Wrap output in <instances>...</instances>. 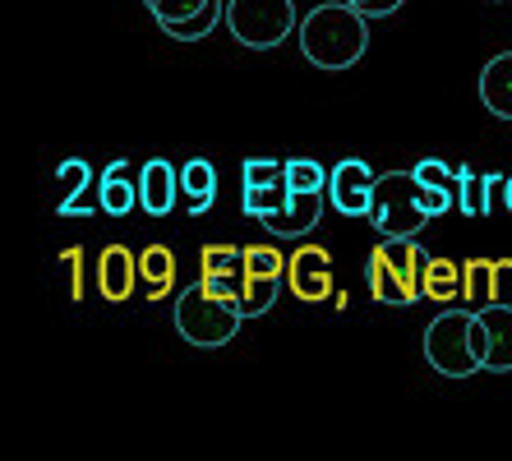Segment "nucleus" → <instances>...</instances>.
I'll return each instance as SVG.
<instances>
[{"label":"nucleus","mask_w":512,"mask_h":461,"mask_svg":"<svg viewBox=\"0 0 512 461\" xmlns=\"http://www.w3.org/2000/svg\"><path fill=\"white\" fill-rule=\"evenodd\" d=\"M176 286V254L167 245H148L139 254V291L143 300H167Z\"/></svg>","instance_id":"nucleus-17"},{"label":"nucleus","mask_w":512,"mask_h":461,"mask_svg":"<svg viewBox=\"0 0 512 461\" xmlns=\"http://www.w3.org/2000/svg\"><path fill=\"white\" fill-rule=\"evenodd\" d=\"M365 286H370V296L379 300V305H393V309L411 305V296H406V286H402V277H397V268H393V259H388V245H383V240L370 249Z\"/></svg>","instance_id":"nucleus-15"},{"label":"nucleus","mask_w":512,"mask_h":461,"mask_svg":"<svg viewBox=\"0 0 512 461\" xmlns=\"http://www.w3.org/2000/svg\"><path fill=\"white\" fill-rule=\"evenodd\" d=\"M93 282H97V296L107 300V305L134 300V291H139V259H134V249H125V245L102 249L93 268Z\"/></svg>","instance_id":"nucleus-8"},{"label":"nucleus","mask_w":512,"mask_h":461,"mask_svg":"<svg viewBox=\"0 0 512 461\" xmlns=\"http://www.w3.org/2000/svg\"><path fill=\"white\" fill-rule=\"evenodd\" d=\"M411 171H416V180L425 185L429 217H443L448 208H457V166H448L443 157H420Z\"/></svg>","instance_id":"nucleus-13"},{"label":"nucleus","mask_w":512,"mask_h":461,"mask_svg":"<svg viewBox=\"0 0 512 461\" xmlns=\"http://www.w3.org/2000/svg\"><path fill=\"white\" fill-rule=\"evenodd\" d=\"M323 217V190H310V194H291V203L286 208H277V213L263 217V231L273 240H305L319 226Z\"/></svg>","instance_id":"nucleus-10"},{"label":"nucleus","mask_w":512,"mask_h":461,"mask_svg":"<svg viewBox=\"0 0 512 461\" xmlns=\"http://www.w3.org/2000/svg\"><path fill=\"white\" fill-rule=\"evenodd\" d=\"M286 277H254L250 272V286H245V300H240V314L245 319H259V314H268V309L277 305V296H282Z\"/></svg>","instance_id":"nucleus-24"},{"label":"nucleus","mask_w":512,"mask_h":461,"mask_svg":"<svg viewBox=\"0 0 512 461\" xmlns=\"http://www.w3.org/2000/svg\"><path fill=\"white\" fill-rule=\"evenodd\" d=\"M351 5H356V10H365V5H374V0H351Z\"/></svg>","instance_id":"nucleus-36"},{"label":"nucleus","mask_w":512,"mask_h":461,"mask_svg":"<svg viewBox=\"0 0 512 461\" xmlns=\"http://www.w3.org/2000/svg\"><path fill=\"white\" fill-rule=\"evenodd\" d=\"M328 199L342 217H370L374 203V185H379V171H374L365 157H342L337 166H328Z\"/></svg>","instance_id":"nucleus-6"},{"label":"nucleus","mask_w":512,"mask_h":461,"mask_svg":"<svg viewBox=\"0 0 512 461\" xmlns=\"http://www.w3.org/2000/svg\"><path fill=\"white\" fill-rule=\"evenodd\" d=\"M60 263L70 268V300H79V296H84V268H79V263H84V249H65V254H60Z\"/></svg>","instance_id":"nucleus-32"},{"label":"nucleus","mask_w":512,"mask_h":461,"mask_svg":"<svg viewBox=\"0 0 512 461\" xmlns=\"http://www.w3.org/2000/svg\"><path fill=\"white\" fill-rule=\"evenodd\" d=\"M462 300L471 309L494 305V259H466L462 263Z\"/></svg>","instance_id":"nucleus-22"},{"label":"nucleus","mask_w":512,"mask_h":461,"mask_svg":"<svg viewBox=\"0 0 512 461\" xmlns=\"http://www.w3.org/2000/svg\"><path fill=\"white\" fill-rule=\"evenodd\" d=\"M180 194H190V217H203L217 203V166L208 157H190L180 166Z\"/></svg>","instance_id":"nucleus-18"},{"label":"nucleus","mask_w":512,"mask_h":461,"mask_svg":"<svg viewBox=\"0 0 512 461\" xmlns=\"http://www.w3.org/2000/svg\"><path fill=\"white\" fill-rule=\"evenodd\" d=\"M383 245H388V259H393L397 277H402L406 296L420 300V296H425V263H429V254L416 245V236H411V240H383Z\"/></svg>","instance_id":"nucleus-19"},{"label":"nucleus","mask_w":512,"mask_h":461,"mask_svg":"<svg viewBox=\"0 0 512 461\" xmlns=\"http://www.w3.org/2000/svg\"><path fill=\"white\" fill-rule=\"evenodd\" d=\"M425 296L434 305H448V300L462 296V263L443 259V254H429L425 263Z\"/></svg>","instance_id":"nucleus-20"},{"label":"nucleus","mask_w":512,"mask_h":461,"mask_svg":"<svg viewBox=\"0 0 512 461\" xmlns=\"http://www.w3.org/2000/svg\"><path fill=\"white\" fill-rule=\"evenodd\" d=\"M494 300L512 305V259H494Z\"/></svg>","instance_id":"nucleus-33"},{"label":"nucleus","mask_w":512,"mask_h":461,"mask_svg":"<svg viewBox=\"0 0 512 461\" xmlns=\"http://www.w3.org/2000/svg\"><path fill=\"white\" fill-rule=\"evenodd\" d=\"M328 176L333 171H323V162H314V157H286V185L296 194L328 190Z\"/></svg>","instance_id":"nucleus-25"},{"label":"nucleus","mask_w":512,"mask_h":461,"mask_svg":"<svg viewBox=\"0 0 512 461\" xmlns=\"http://www.w3.org/2000/svg\"><path fill=\"white\" fill-rule=\"evenodd\" d=\"M227 28L240 47L273 51L300 28L296 0H227Z\"/></svg>","instance_id":"nucleus-5"},{"label":"nucleus","mask_w":512,"mask_h":461,"mask_svg":"<svg viewBox=\"0 0 512 461\" xmlns=\"http://www.w3.org/2000/svg\"><path fill=\"white\" fill-rule=\"evenodd\" d=\"M93 166L84 162V157H65V162L56 166V185H60V203L56 208H70V203H79V199H93Z\"/></svg>","instance_id":"nucleus-21"},{"label":"nucleus","mask_w":512,"mask_h":461,"mask_svg":"<svg viewBox=\"0 0 512 461\" xmlns=\"http://www.w3.org/2000/svg\"><path fill=\"white\" fill-rule=\"evenodd\" d=\"M245 268L254 277H286V259L277 254V245H250L245 249Z\"/></svg>","instance_id":"nucleus-29"},{"label":"nucleus","mask_w":512,"mask_h":461,"mask_svg":"<svg viewBox=\"0 0 512 461\" xmlns=\"http://www.w3.org/2000/svg\"><path fill=\"white\" fill-rule=\"evenodd\" d=\"M503 203H508V213H512V176L503 180Z\"/></svg>","instance_id":"nucleus-35"},{"label":"nucleus","mask_w":512,"mask_h":461,"mask_svg":"<svg viewBox=\"0 0 512 461\" xmlns=\"http://www.w3.org/2000/svg\"><path fill=\"white\" fill-rule=\"evenodd\" d=\"M485 351H489L485 319L471 305L443 309L439 319L425 328V360L443 379H471V374H480L485 369Z\"/></svg>","instance_id":"nucleus-2"},{"label":"nucleus","mask_w":512,"mask_h":461,"mask_svg":"<svg viewBox=\"0 0 512 461\" xmlns=\"http://www.w3.org/2000/svg\"><path fill=\"white\" fill-rule=\"evenodd\" d=\"M300 51L319 70H351L370 51V14H360L351 0H323L296 28Z\"/></svg>","instance_id":"nucleus-1"},{"label":"nucleus","mask_w":512,"mask_h":461,"mask_svg":"<svg viewBox=\"0 0 512 461\" xmlns=\"http://www.w3.org/2000/svg\"><path fill=\"white\" fill-rule=\"evenodd\" d=\"M370 222L383 240H411L416 231H425L429 203H425V185L416 180V171H383L379 185H374Z\"/></svg>","instance_id":"nucleus-3"},{"label":"nucleus","mask_w":512,"mask_h":461,"mask_svg":"<svg viewBox=\"0 0 512 461\" xmlns=\"http://www.w3.org/2000/svg\"><path fill=\"white\" fill-rule=\"evenodd\" d=\"M240 323H245V314L231 300L213 296L203 282L185 286L176 296V332L190 346H199V351H217V346L236 342Z\"/></svg>","instance_id":"nucleus-4"},{"label":"nucleus","mask_w":512,"mask_h":461,"mask_svg":"<svg viewBox=\"0 0 512 461\" xmlns=\"http://www.w3.org/2000/svg\"><path fill=\"white\" fill-rule=\"evenodd\" d=\"M213 296L231 300V305L240 309V300H245V286H250V268L245 263H236V268H222V272H208V277H199Z\"/></svg>","instance_id":"nucleus-26"},{"label":"nucleus","mask_w":512,"mask_h":461,"mask_svg":"<svg viewBox=\"0 0 512 461\" xmlns=\"http://www.w3.org/2000/svg\"><path fill=\"white\" fill-rule=\"evenodd\" d=\"M97 199L107 217H130L139 208V180H130V157H111L97 180Z\"/></svg>","instance_id":"nucleus-11"},{"label":"nucleus","mask_w":512,"mask_h":461,"mask_svg":"<svg viewBox=\"0 0 512 461\" xmlns=\"http://www.w3.org/2000/svg\"><path fill=\"white\" fill-rule=\"evenodd\" d=\"M176 190H180V166L167 157H148L139 166V208L148 217H167L176 208Z\"/></svg>","instance_id":"nucleus-9"},{"label":"nucleus","mask_w":512,"mask_h":461,"mask_svg":"<svg viewBox=\"0 0 512 461\" xmlns=\"http://www.w3.org/2000/svg\"><path fill=\"white\" fill-rule=\"evenodd\" d=\"M286 291L296 300H310V305H323L333 300L337 282H333V254L323 245H300L291 259H286Z\"/></svg>","instance_id":"nucleus-7"},{"label":"nucleus","mask_w":512,"mask_h":461,"mask_svg":"<svg viewBox=\"0 0 512 461\" xmlns=\"http://www.w3.org/2000/svg\"><path fill=\"white\" fill-rule=\"evenodd\" d=\"M291 194H296V190H291L286 180H282V185H268V190H245V194H240V208H245L254 222H263L268 213L286 208V203H291Z\"/></svg>","instance_id":"nucleus-27"},{"label":"nucleus","mask_w":512,"mask_h":461,"mask_svg":"<svg viewBox=\"0 0 512 461\" xmlns=\"http://www.w3.org/2000/svg\"><path fill=\"white\" fill-rule=\"evenodd\" d=\"M503 180L508 176H476L471 166H457V213L462 217H489L494 203L503 199Z\"/></svg>","instance_id":"nucleus-12"},{"label":"nucleus","mask_w":512,"mask_h":461,"mask_svg":"<svg viewBox=\"0 0 512 461\" xmlns=\"http://www.w3.org/2000/svg\"><path fill=\"white\" fill-rule=\"evenodd\" d=\"M480 319H485V337H489L485 369L489 374H512V305L494 300L489 309H480Z\"/></svg>","instance_id":"nucleus-14"},{"label":"nucleus","mask_w":512,"mask_h":461,"mask_svg":"<svg viewBox=\"0 0 512 461\" xmlns=\"http://www.w3.org/2000/svg\"><path fill=\"white\" fill-rule=\"evenodd\" d=\"M222 19H227V0H208L199 14H190V19H180V24H162V33L176 37V42H203V37L222 24Z\"/></svg>","instance_id":"nucleus-23"},{"label":"nucleus","mask_w":512,"mask_h":461,"mask_svg":"<svg viewBox=\"0 0 512 461\" xmlns=\"http://www.w3.org/2000/svg\"><path fill=\"white\" fill-rule=\"evenodd\" d=\"M480 102H485L489 116L512 120V51L494 56L485 70H480Z\"/></svg>","instance_id":"nucleus-16"},{"label":"nucleus","mask_w":512,"mask_h":461,"mask_svg":"<svg viewBox=\"0 0 512 461\" xmlns=\"http://www.w3.org/2000/svg\"><path fill=\"white\" fill-rule=\"evenodd\" d=\"M148 10L157 14V24H180V19H190V14H199L208 0H143Z\"/></svg>","instance_id":"nucleus-31"},{"label":"nucleus","mask_w":512,"mask_h":461,"mask_svg":"<svg viewBox=\"0 0 512 461\" xmlns=\"http://www.w3.org/2000/svg\"><path fill=\"white\" fill-rule=\"evenodd\" d=\"M286 180V162L277 157H250L240 166V190H268V185H282Z\"/></svg>","instance_id":"nucleus-28"},{"label":"nucleus","mask_w":512,"mask_h":461,"mask_svg":"<svg viewBox=\"0 0 512 461\" xmlns=\"http://www.w3.org/2000/svg\"><path fill=\"white\" fill-rule=\"evenodd\" d=\"M236 263H245V249L240 245H203L199 249V277L222 272V268H236Z\"/></svg>","instance_id":"nucleus-30"},{"label":"nucleus","mask_w":512,"mask_h":461,"mask_svg":"<svg viewBox=\"0 0 512 461\" xmlns=\"http://www.w3.org/2000/svg\"><path fill=\"white\" fill-rule=\"evenodd\" d=\"M406 0H374V5H365L360 14H370V19H388V14H397Z\"/></svg>","instance_id":"nucleus-34"}]
</instances>
